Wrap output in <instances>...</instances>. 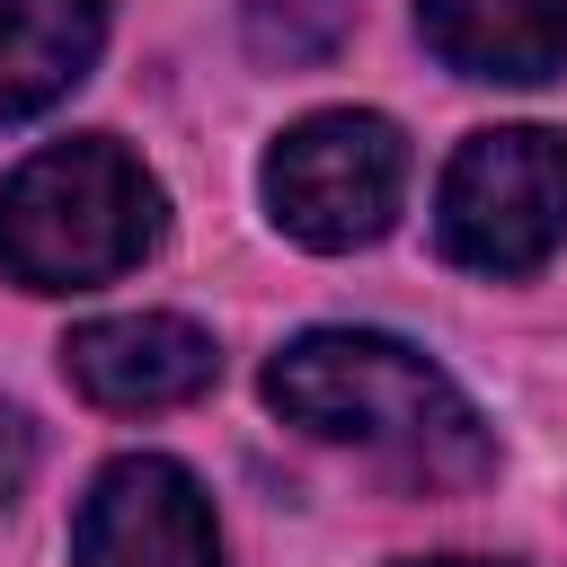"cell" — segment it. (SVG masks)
Returning a JSON list of instances; mask_svg holds the SVG:
<instances>
[{
  "label": "cell",
  "mask_w": 567,
  "mask_h": 567,
  "mask_svg": "<svg viewBox=\"0 0 567 567\" xmlns=\"http://www.w3.org/2000/svg\"><path fill=\"white\" fill-rule=\"evenodd\" d=\"M266 408L337 452H363L416 496L478 487L496 470V443L452 372H434L416 346L381 328H310L266 363Z\"/></svg>",
  "instance_id": "obj_1"
},
{
  "label": "cell",
  "mask_w": 567,
  "mask_h": 567,
  "mask_svg": "<svg viewBox=\"0 0 567 567\" xmlns=\"http://www.w3.org/2000/svg\"><path fill=\"white\" fill-rule=\"evenodd\" d=\"M159 221H168L159 177L124 142L80 133V142H53L27 168H9V186H0V275L27 284V292L115 284L159 248Z\"/></svg>",
  "instance_id": "obj_2"
},
{
  "label": "cell",
  "mask_w": 567,
  "mask_h": 567,
  "mask_svg": "<svg viewBox=\"0 0 567 567\" xmlns=\"http://www.w3.org/2000/svg\"><path fill=\"white\" fill-rule=\"evenodd\" d=\"M434 239L470 275H532L567 239V133L496 124L470 133L434 186Z\"/></svg>",
  "instance_id": "obj_3"
},
{
  "label": "cell",
  "mask_w": 567,
  "mask_h": 567,
  "mask_svg": "<svg viewBox=\"0 0 567 567\" xmlns=\"http://www.w3.org/2000/svg\"><path fill=\"white\" fill-rule=\"evenodd\" d=\"M399 195H408V142L390 115L328 106L275 133L266 151V213L301 248H328V257L372 248L399 221Z\"/></svg>",
  "instance_id": "obj_4"
},
{
  "label": "cell",
  "mask_w": 567,
  "mask_h": 567,
  "mask_svg": "<svg viewBox=\"0 0 567 567\" xmlns=\"http://www.w3.org/2000/svg\"><path fill=\"white\" fill-rule=\"evenodd\" d=\"M71 567H221V532L195 470H177L168 452L106 461L97 487L80 496Z\"/></svg>",
  "instance_id": "obj_5"
},
{
  "label": "cell",
  "mask_w": 567,
  "mask_h": 567,
  "mask_svg": "<svg viewBox=\"0 0 567 567\" xmlns=\"http://www.w3.org/2000/svg\"><path fill=\"white\" fill-rule=\"evenodd\" d=\"M62 372L80 399L115 408V416H151V408H186L213 390L221 354L195 319H168V310H133V319H89L71 328L62 346Z\"/></svg>",
  "instance_id": "obj_6"
},
{
  "label": "cell",
  "mask_w": 567,
  "mask_h": 567,
  "mask_svg": "<svg viewBox=\"0 0 567 567\" xmlns=\"http://www.w3.org/2000/svg\"><path fill=\"white\" fill-rule=\"evenodd\" d=\"M416 27L461 80L532 89L567 71V0H416Z\"/></svg>",
  "instance_id": "obj_7"
},
{
  "label": "cell",
  "mask_w": 567,
  "mask_h": 567,
  "mask_svg": "<svg viewBox=\"0 0 567 567\" xmlns=\"http://www.w3.org/2000/svg\"><path fill=\"white\" fill-rule=\"evenodd\" d=\"M106 44V0H0V124L44 115L89 80Z\"/></svg>",
  "instance_id": "obj_8"
},
{
  "label": "cell",
  "mask_w": 567,
  "mask_h": 567,
  "mask_svg": "<svg viewBox=\"0 0 567 567\" xmlns=\"http://www.w3.org/2000/svg\"><path fill=\"white\" fill-rule=\"evenodd\" d=\"M346 18L354 0H239V27L257 44V62H328L346 44Z\"/></svg>",
  "instance_id": "obj_9"
},
{
  "label": "cell",
  "mask_w": 567,
  "mask_h": 567,
  "mask_svg": "<svg viewBox=\"0 0 567 567\" xmlns=\"http://www.w3.org/2000/svg\"><path fill=\"white\" fill-rule=\"evenodd\" d=\"M27 470H35V425L0 399V514L18 505V487H27Z\"/></svg>",
  "instance_id": "obj_10"
},
{
  "label": "cell",
  "mask_w": 567,
  "mask_h": 567,
  "mask_svg": "<svg viewBox=\"0 0 567 567\" xmlns=\"http://www.w3.org/2000/svg\"><path fill=\"white\" fill-rule=\"evenodd\" d=\"M399 567H505V558H399Z\"/></svg>",
  "instance_id": "obj_11"
}]
</instances>
